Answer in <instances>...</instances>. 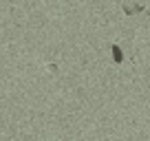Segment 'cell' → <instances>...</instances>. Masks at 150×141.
<instances>
[{
  "label": "cell",
  "mask_w": 150,
  "mask_h": 141,
  "mask_svg": "<svg viewBox=\"0 0 150 141\" xmlns=\"http://www.w3.org/2000/svg\"><path fill=\"white\" fill-rule=\"evenodd\" d=\"M110 51H112V62H115V64H122V62H124V53H122V49H119L117 44H112Z\"/></svg>",
  "instance_id": "cell-1"
},
{
  "label": "cell",
  "mask_w": 150,
  "mask_h": 141,
  "mask_svg": "<svg viewBox=\"0 0 150 141\" xmlns=\"http://www.w3.org/2000/svg\"><path fill=\"white\" fill-rule=\"evenodd\" d=\"M124 11H126V13H137V11H144V7H139V5L137 7H126Z\"/></svg>",
  "instance_id": "cell-2"
}]
</instances>
